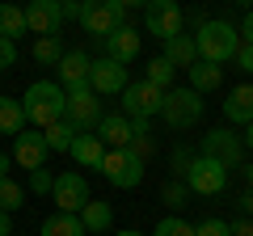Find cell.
I'll return each mask as SVG.
<instances>
[{
	"label": "cell",
	"mask_w": 253,
	"mask_h": 236,
	"mask_svg": "<svg viewBox=\"0 0 253 236\" xmlns=\"http://www.w3.org/2000/svg\"><path fill=\"white\" fill-rule=\"evenodd\" d=\"M46 152H51V148H46V135L42 131H21V135H13V160L21 164V169H42L46 164Z\"/></svg>",
	"instance_id": "5bb4252c"
},
{
	"label": "cell",
	"mask_w": 253,
	"mask_h": 236,
	"mask_svg": "<svg viewBox=\"0 0 253 236\" xmlns=\"http://www.w3.org/2000/svg\"><path fill=\"white\" fill-rule=\"evenodd\" d=\"M59 26H63V9L55 0H30L26 4V30H34L38 38L59 34Z\"/></svg>",
	"instance_id": "2e32d148"
},
{
	"label": "cell",
	"mask_w": 253,
	"mask_h": 236,
	"mask_svg": "<svg viewBox=\"0 0 253 236\" xmlns=\"http://www.w3.org/2000/svg\"><path fill=\"white\" fill-rule=\"evenodd\" d=\"M51 190H55V173L46 164L42 169H30V194H51Z\"/></svg>",
	"instance_id": "1f68e13d"
},
{
	"label": "cell",
	"mask_w": 253,
	"mask_h": 236,
	"mask_svg": "<svg viewBox=\"0 0 253 236\" xmlns=\"http://www.w3.org/2000/svg\"><path fill=\"white\" fill-rule=\"evenodd\" d=\"M199 156H211V160H219L224 169H236L241 156H245V144H241V135H232L228 127H215V131L203 135V152Z\"/></svg>",
	"instance_id": "30bf717a"
},
{
	"label": "cell",
	"mask_w": 253,
	"mask_h": 236,
	"mask_svg": "<svg viewBox=\"0 0 253 236\" xmlns=\"http://www.w3.org/2000/svg\"><path fill=\"white\" fill-rule=\"evenodd\" d=\"M194 46H199V59L224 68L228 59H236V51H241V30H236L232 21H219V17L199 21V30H194Z\"/></svg>",
	"instance_id": "6da1fadb"
},
{
	"label": "cell",
	"mask_w": 253,
	"mask_h": 236,
	"mask_svg": "<svg viewBox=\"0 0 253 236\" xmlns=\"http://www.w3.org/2000/svg\"><path fill=\"white\" fill-rule=\"evenodd\" d=\"M118 236H144V232H135V228H123V232H118Z\"/></svg>",
	"instance_id": "f6af8a7d"
},
{
	"label": "cell",
	"mask_w": 253,
	"mask_h": 236,
	"mask_svg": "<svg viewBox=\"0 0 253 236\" xmlns=\"http://www.w3.org/2000/svg\"><path fill=\"white\" fill-rule=\"evenodd\" d=\"M181 182L190 186V194H203V198H215V194H224V186H228V169H224L219 160H211V156H194Z\"/></svg>",
	"instance_id": "8992f818"
},
{
	"label": "cell",
	"mask_w": 253,
	"mask_h": 236,
	"mask_svg": "<svg viewBox=\"0 0 253 236\" xmlns=\"http://www.w3.org/2000/svg\"><path fill=\"white\" fill-rule=\"evenodd\" d=\"M241 42H249V46H253V13L241 21Z\"/></svg>",
	"instance_id": "f35d334b"
},
{
	"label": "cell",
	"mask_w": 253,
	"mask_h": 236,
	"mask_svg": "<svg viewBox=\"0 0 253 236\" xmlns=\"http://www.w3.org/2000/svg\"><path fill=\"white\" fill-rule=\"evenodd\" d=\"M241 144H245V148H249V152H253V122H249V127H245V135H241Z\"/></svg>",
	"instance_id": "b9f144b4"
},
{
	"label": "cell",
	"mask_w": 253,
	"mask_h": 236,
	"mask_svg": "<svg viewBox=\"0 0 253 236\" xmlns=\"http://www.w3.org/2000/svg\"><path fill=\"white\" fill-rule=\"evenodd\" d=\"M17 207H26V190H21L13 177H0V211H17Z\"/></svg>",
	"instance_id": "f1b7e54d"
},
{
	"label": "cell",
	"mask_w": 253,
	"mask_h": 236,
	"mask_svg": "<svg viewBox=\"0 0 253 236\" xmlns=\"http://www.w3.org/2000/svg\"><path fill=\"white\" fill-rule=\"evenodd\" d=\"M13 232V215H9V211H0V236H9Z\"/></svg>",
	"instance_id": "ab89813d"
},
{
	"label": "cell",
	"mask_w": 253,
	"mask_h": 236,
	"mask_svg": "<svg viewBox=\"0 0 253 236\" xmlns=\"http://www.w3.org/2000/svg\"><path fill=\"white\" fill-rule=\"evenodd\" d=\"M173 76H177V68H173L165 55H156L152 64H148V76H144V80H152L156 89H173Z\"/></svg>",
	"instance_id": "83f0119b"
},
{
	"label": "cell",
	"mask_w": 253,
	"mask_h": 236,
	"mask_svg": "<svg viewBox=\"0 0 253 236\" xmlns=\"http://www.w3.org/2000/svg\"><path fill=\"white\" fill-rule=\"evenodd\" d=\"M152 236H194V224H186L181 215H165Z\"/></svg>",
	"instance_id": "f546056e"
},
{
	"label": "cell",
	"mask_w": 253,
	"mask_h": 236,
	"mask_svg": "<svg viewBox=\"0 0 253 236\" xmlns=\"http://www.w3.org/2000/svg\"><path fill=\"white\" fill-rule=\"evenodd\" d=\"M42 135H46V148H51V152H72V139L81 135V131H76L68 118H59V122L42 127Z\"/></svg>",
	"instance_id": "d4e9b609"
},
{
	"label": "cell",
	"mask_w": 253,
	"mask_h": 236,
	"mask_svg": "<svg viewBox=\"0 0 253 236\" xmlns=\"http://www.w3.org/2000/svg\"><path fill=\"white\" fill-rule=\"evenodd\" d=\"M38 236H89V232H84L81 215H68V211H55V215H46V219H42Z\"/></svg>",
	"instance_id": "7402d4cb"
},
{
	"label": "cell",
	"mask_w": 253,
	"mask_h": 236,
	"mask_svg": "<svg viewBox=\"0 0 253 236\" xmlns=\"http://www.w3.org/2000/svg\"><path fill=\"white\" fill-rule=\"evenodd\" d=\"M55 4H59V9H63V4H76V0H55Z\"/></svg>",
	"instance_id": "bcb514c9"
},
{
	"label": "cell",
	"mask_w": 253,
	"mask_h": 236,
	"mask_svg": "<svg viewBox=\"0 0 253 236\" xmlns=\"http://www.w3.org/2000/svg\"><path fill=\"white\" fill-rule=\"evenodd\" d=\"M118 26H126L123 0H81V30L84 34L110 38Z\"/></svg>",
	"instance_id": "277c9868"
},
{
	"label": "cell",
	"mask_w": 253,
	"mask_h": 236,
	"mask_svg": "<svg viewBox=\"0 0 253 236\" xmlns=\"http://www.w3.org/2000/svg\"><path fill=\"white\" fill-rule=\"evenodd\" d=\"M245 182H249V190H253V160L245 164Z\"/></svg>",
	"instance_id": "ee69618b"
},
{
	"label": "cell",
	"mask_w": 253,
	"mask_h": 236,
	"mask_svg": "<svg viewBox=\"0 0 253 236\" xmlns=\"http://www.w3.org/2000/svg\"><path fill=\"white\" fill-rule=\"evenodd\" d=\"M106 152L110 148L101 144L93 131H81V135L72 139V160L81 164V169H101V160H106Z\"/></svg>",
	"instance_id": "d6986e66"
},
{
	"label": "cell",
	"mask_w": 253,
	"mask_h": 236,
	"mask_svg": "<svg viewBox=\"0 0 253 236\" xmlns=\"http://www.w3.org/2000/svg\"><path fill=\"white\" fill-rule=\"evenodd\" d=\"M194 236H232V224H228V219H203L199 228H194Z\"/></svg>",
	"instance_id": "d6a6232c"
},
{
	"label": "cell",
	"mask_w": 253,
	"mask_h": 236,
	"mask_svg": "<svg viewBox=\"0 0 253 236\" xmlns=\"http://www.w3.org/2000/svg\"><path fill=\"white\" fill-rule=\"evenodd\" d=\"M21 34H26V9H17V4L4 0V4H0V38H13V42H17Z\"/></svg>",
	"instance_id": "484cf974"
},
{
	"label": "cell",
	"mask_w": 253,
	"mask_h": 236,
	"mask_svg": "<svg viewBox=\"0 0 253 236\" xmlns=\"http://www.w3.org/2000/svg\"><path fill=\"white\" fill-rule=\"evenodd\" d=\"M9 164H13V156H4V152H0V177H9Z\"/></svg>",
	"instance_id": "7bdbcfd3"
},
{
	"label": "cell",
	"mask_w": 253,
	"mask_h": 236,
	"mask_svg": "<svg viewBox=\"0 0 253 236\" xmlns=\"http://www.w3.org/2000/svg\"><path fill=\"white\" fill-rule=\"evenodd\" d=\"M101 173H106V182L118 186V190H135L144 182V156L135 148H110L106 160H101Z\"/></svg>",
	"instance_id": "5b68a950"
},
{
	"label": "cell",
	"mask_w": 253,
	"mask_h": 236,
	"mask_svg": "<svg viewBox=\"0 0 253 236\" xmlns=\"http://www.w3.org/2000/svg\"><path fill=\"white\" fill-rule=\"evenodd\" d=\"M161 55L169 59L173 68H194V59H199V46H194V34H177V38H169V42H161Z\"/></svg>",
	"instance_id": "ffe728a7"
},
{
	"label": "cell",
	"mask_w": 253,
	"mask_h": 236,
	"mask_svg": "<svg viewBox=\"0 0 253 236\" xmlns=\"http://www.w3.org/2000/svg\"><path fill=\"white\" fill-rule=\"evenodd\" d=\"M21 106H26V122H34V127L42 131V127H51V122L63 118L68 93H63L55 80H34L26 89V97H21Z\"/></svg>",
	"instance_id": "7a4b0ae2"
},
{
	"label": "cell",
	"mask_w": 253,
	"mask_h": 236,
	"mask_svg": "<svg viewBox=\"0 0 253 236\" xmlns=\"http://www.w3.org/2000/svg\"><path fill=\"white\" fill-rule=\"evenodd\" d=\"M126 84H131V80H126V68L118 64V59H106V55H101V59H93L89 89L97 93V97H118Z\"/></svg>",
	"instance_id": "7c38bea8"
},
{
	"label": "cell",
	"mask_w": 253,
	"mask_h": 236,
	"mask_svg": "<svg viewBox=\"0 0 253 236\" xmlns=\"http://www.w3.org/2000/svg\"><path fill=\"white\" fill-rule=\"evenodd\" d=\"M123 114L135 122V118H152V114H161V101H165V89H156L152 80H131L123 93Z\"/></svg>",
	"instance_id": "ba28073f"
},
{
	"label": "cell",
	"mask_w": 253,
	"mask_h": 236,
	"mask_svg": "<svg viewBox=\"0 0 253 236\" xmlns=\"http://www.w3.org/2000/svg\"><path fill=\"white\" fill-rule=\"evenodd\" d=\"M232 236H253V219H236V224H232Z\"/></svg>",
	"instance_id": "74e56055"
},
{
	"label": "cell",
	"mask_w": 253,
	"mask_h": 236,
	"mask_svg": "<svg viewBox=\"0 0 253 236\" xmlns=\"http://www.w3.org/2000/svg\"><path fill=\"white\" fill-rule=\"evenodd\" d=\"M63 118H68L76 131H97V122H101L97 93H93L89 84H84V89H72L68 93V106H63Z\"/></svg>",
	"instance_id": "9c48e42d"
},
{
	"label": "cell",
	"mask_w": 253,
	"mask_h": 236,
	"mask_svg": "<svg viewBox=\"0 0 253 236\" xmlns=\"http://www.w3.org/2000/svg\"><path fill=\"white\" fill-rule=\"evenodd\" d=\"M51 198H55V207H59V211L81 215V207L93 198V194H89V182H84V173H59V177H55Z\"/></svg>",
	"instance_id": "8fae6325"
},
{
	"label": "cell",
	"mask_w": 253,
	"mask_h": 236,
	"mask_svg": "<svg viewBox=\"0 0 253 236\" xmlns=\"http://www.w3.org/2000/svg\"><path fill=\"white\" fill-rule=\"evenodd\" d=\"M34 59L42 68H55L63 59V42H59V34H46V38H38L34 42Z\"/></svg>",
	"instance_id": "4316f807"
},
{
	"label": "cell",
	"mask_w": 253,
	"mask_h": 236,
	"mask_svg": "<svg viewBox=\"0 0 253 236\" xmlns=\"http://www.w3.org/2000/svg\"><path fill=\"white\" fill-rule=\"evenodd\" d=\"M26 131V106L17 97H0V135H21Z\"/></svg>",
	"instance_id": "cb8c5ba5"
},
{
	"label": "cell",
	"mask_w": 253,
	"mask_h": 236,
	"mask_svg": "<svg viewBox=\"0 0 253 236\" xmlns=\"http://www.w3.org/2000/svg\"><path fill=\"white\" fill-rule=\"evenodd\" d=\"M144 26L152 38H161V42H169V38L186 34V13H181L177 0H152L144 9Z\"/></svg>",
	"instance_id": "52a82bcc"
},
{
	"label": "cell",
	"mask_w": 253,
	"mask_h": 236,
	"mask_svg": "<svg viewBox=\"0 0 253 236\" xmlns=\"http://www.w3.org/2000/svg\"><path fill=\"white\" fill-rule=\"evenodd\" d=\"M55 68H59V80H55V84H59L63 93L84 89V84H89V76H93V59H89L84 51H63V59H59Z\"/></svg>",
	"instance_id": "4fadbf2b"
},
{
	"label": "cell",
	"mask_w": 253,
	"mask_h": 236,
	"mask_svg": "<svg viewBox=\"0 0 253 236\" xmlns=\"http://www.w3.org/2000/svg\"><path fill=\"white\" fill-rule=\"evenodd\" d=\"M224 118H228V127H249V122H253V84H236V89H228Z\"/></svg>",
	"instance_id": "ac0fdd59"
},
{
	"label": "cell",
	"mask_w": 253,
	"mask_h": 236,
	"mask_svg": "<svg viewBox=\"0 0 253 236\" xmlns=\"http://www.w3.org/2000/svg\"><path fill=\"white\" fill-rule=\"evenodd\" d=\"M186 76H190V89L194 93H215L224 84V68L207 64V59H194V68H186Z\"/></svg>",
	"instance_id": "44dd1931"
},
{
	"label": "cell",
	"mask_w": 253,
	"mask_h": 236,
	"mask_svg": "<svg viewBox=\"0 0 253 236\" xmlns=\"http://www.w3.org/2000/svg\"><path fill=\"white\" fill-rule=\"evenodd\" d=\"M161 198H165V207L181 211V207H186V202H190V186H186V182H169V186H165V190H161Z\"/></svg>",
	"instance_id": "4dcf8cb0"
},
{
	"label": "cell",
	"mask_w": 253,
	"mask_h": 236,
	"mask_svg": "<svg viewBox=\"0 0 253 236\" xmlns=\"http://www.w3.org/2000/svg\"><path fill=\"white\" fill-rule=\"evenodd\" d=\"M190 160H194V156H190L186 148H177V152H173V173H177V177H186V169H190Z\"/></svg>",
	"instance_id": "d590c367"
},
{
	"label": "cell",
	"mask_w": 253,
	"mask_h": 236,
	"mask_svg": "<svg viewBox=\"0 0 253 236\" xmlns=\"http://www.w3.org/2000/svg\"><path fill=\"white\" fill-rule=\"evenodd\" d=\"M81 224H84V232H110V224H114V211H110V202L89 198V202L81 207Z\"/></svg>",
	"instance_id": "603a6c76"
},
{
	"label": "cell",
	"mask_w": 253,
	"mask_h": 236,
	"mask_svg": "<svg viewBox=\"0 0 253 236\" xmlns=\"http://www.w3.org/2000/svg\"><path fill=\"white\" fill-rule=\"evenodd\" d=\"M17 64V42L13 38H0V72H9Z\"/></svg>",
	"instance_id": "836d02e7"
},
{
	"label": "cell",
	"mask_w": 253,
	"mask_h": 236,
	"mask_svg": "<svg viewBox=\"0 0 253 236\" xmlns=\"http://www.w3.org/2000/svg\"><path fill=\"white\" fill-rule=\"evenodd\" d=\"M161 118H165V127H173V131L194 127V122L203 118V93H194L190 84H186V89H165Z\"/></svg>",
	"instance_id": "3957f363"
},
{
	"label": "cell",
	"mask_w": 253,
	"mask_h": 236,
	"mask_svg": "<svg viewBox=\"0 0 253 236\" xmlns=\"http://www.w3.org/2000/svg\"><path fill=\"white\" fill-rule=\"evenodd\" d=\"M93 135H97L106 148H131V139H135V122H131L126 114H101V122H97Z\"/></svg>",
	"instance_id": "e0dca14e"
},
{
	"label": "cell",
	"mask_w": 253,
	"mask_h": 236,
	"mask_svg": "<svg viewBox=\"0 0 253 236\" xmlns=\"http://www.w3.org/2000/svg\"><path fill=\"white\" fill-rule=\"evenodd\" d=\"M152 0H123V9H148Z\"/></svg>",
	"instance_id": "60d3db41"
},
{
	"label": "cell",
	"mask_w": 253,
	"mask_h": 236,
	"mask_svg": "<svg viewBox=\"0 0 253 236\" xmlns=\"http://www.w3.org/2000/svg\"><path fill=\"white\" fill-rule=\"evenodd\" d=\"M241 72H253V46L249 42H241V51H236V59H232Z\"/></svg>",
	"instance_id": "e575fe53"
},
{
	"label": "cell",
	"mask_w": 253,
	"mask_h": 236,
	"mask_svg": "<svg viewBox=\"0 0 253 236\" xmlns=\"http://www.w3.org/2000/svg\"><path fill=\"white\" fill-rule=\"evenodd\" d=\"M106 42V59H118V64H135L139 59V46H144V34H139L135 26H118L110 38H101Z\"/></svg>",
	"instance_id": "9a60e30c"
},
{
	"label": "cell",
	"mask_w": 253,
	"mask_h": 236,
	"mask_svg": "<svg viewBox=\"0 0 253 236\" xmlns=\"http://www.w3.org/2000/svg\"><path fill=\"white\" fill-rule=\"evenodd\" d=\"M236 4H253V0H236Z\"/></svg>",
	"instance_id": "7dc6e473"
},
{
	"label": "cell",
	"mask_w": 253,
	"mask_h": 236,
	"mask_svg": "<svg viewBox=\"0 0 253 236\" xmlns=\"http://www.w3.org/2000/svg\"><path fill=\"white\" fill-rule=\"evenodd\" d=\"M236 207H241V215H245V219H253V190H245Z\"/></svg>",
	"instance_id": "8d00e7d4"
}]
</instances>
